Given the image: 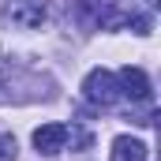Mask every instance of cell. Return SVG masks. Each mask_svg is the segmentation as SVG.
<instances>
[{
	"instance_id": "cell-5",
	"label": "cell",
	"mask_w": 161,
	"mask_h": 161,
	"mask_svg": "<svg viewBox=\"0 0 161 161\" xmlns=\"http://www.w3.org/2000/svg\"><path fill=\"white\" fill-rule=\"evenodd\" d=\"M113 161H146V142H139L131 135L113 139Z\"/></svg>"
},
{
	"instance_id": "cell-1",
	"label": "cell",
	"mask_w": 161,
	"mask_h": 161,
	"mask_svg": "<svg viewBox=\"0 0 161 161\" xmlns=\"http://www.w3.org/2000/svg\"><path fill=\"white\" fill-rule=\"evenodd\" d=\"M45 0H8L4 8H0V19L8 23V26H15V30H38L41 23H45Z\"/></svg>"
},
{
	"instance_id": "cell-8",
	"label": "cell",
	"mask_w": 161,
	"mask_h": 161,
	"mask_svg": "<svg viewBox=\"0 0 161 161\" xmlns=\"http://www.w3.org/2000/svg\"><path fill=\"white\" fill-rule=\"evenodd\" d=\"M127 26H131L135 34H142V38H146V34L154 30V23H150V15H131V19H127Z\"/></svg>"
},
{
	"instance_id": "cell-9",
	"label": "cell",
	"mask_w": 161,
	"mask_h": 161,
	"mask_svg": "<svg viewBox=\"0 0 161 161\" xmlns=\"http://www.w3.org/2000/svg\"><path fill=\"white\" fill-rule=\"evenodd\" d=\"M146 4H150V8H154V4H158V0H146Z\"/></svg>"
},
{
	"instance_id": "cell-6",
	"label": "cell",
	"mask_w": 161,
	"mask_h": 161,
	"mask_svg": "<svg viewBox=\"0 0 161 161\" xmlns=\"http://www.w3.org/2000/svg\"><path fill=\"white\" fill-rule=\"evenodd\" d=\"M23 79V71H11V68H0V101H19L15 86Z\"/></svg>"
},
{
	"instance_id": "cell-7",
	"label": "cell",
	"mask_w": 161,
	"mask_h": 161,
	"mask_svg": "<svg viewBox=\"0 0 161 161\" xmlns=\"http://www.w3.org/2000/svg\"><path fill=\"white\" fill-rule=\"evenodd\" d=\"M19 146H15V135H0V161H15Z\"/></svg>"
},
{
	"instance_id": "cell-3",
	"label": "cell",
	"mask_w": 161,
	"mask_h": 161,
	"mask_svg": "<svg viewBox=\"0 0 161 161\" xmlns=\"http://www.w3.org/2000/svg\"><path fill=\"white\" fill-rule=\"evenodd\" d=\"M68 139H71L68 124H41L38 131H34V150L45 154V158H56V154L68 146Z\"/></svg>"
},
{
	"instance_id": "cell-4",
	"label": "cell",
	"mask_w": 161,
	"mask_h": 161,
	"mask_svg": "<svg viewBox=\"0 0 161 161\" xmlns=\"http://www.w3.org/2000/svg\"><path fill=\"white\" fill-rule=\"evenodd\" d=\"M116 82H120V97H131V101H150V79L142 68H120L116 71Z\"/></svg>"
},
{
	"instance_id": "cell-2",
	"label": "cell",
	"mask_w": 161,
	"mask_h": 161,
	"mask_svg": "<svg viewBox=\"0 0 161 161\" xmlns=\"http://www.w3.org/2000/svg\"><path fill=\"white\" fill-rule=\"evenodd\" d=\"M82 94H86V101H90V105L109 109V105H116V101H120V82H116V75H113V71L94 68V71L82 79Z\"/></svg>"
}]
</instances>
